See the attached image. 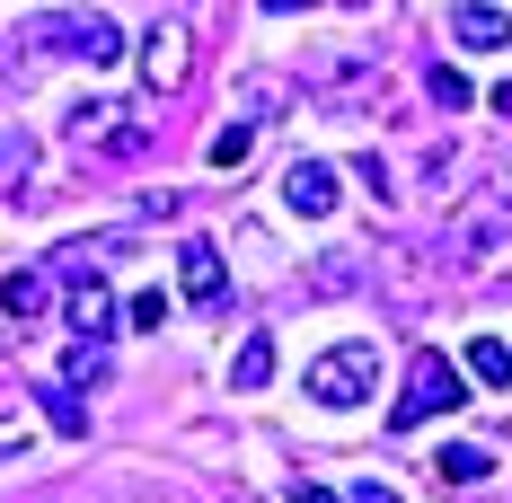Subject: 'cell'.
<instances>
[{"mask_svg":"<svg viewBox=\"0 0 512 503\" xmlns=\"http://www.w3.org/2000/svg\"><path fill=\"white\" fill-rule=\"evenodd\" d=\"M451 406H468V371L424 345V353L407 362V389H398V406H389V424L415 433V424H433V415H451Z\"/></svg>","mask_w":512,"mask_h":503,"instance_id":"cell-1","label":"cell"},{"mask_svg":"<svg viewBox=\"0 0 512 503\" xmlns=\"http://www.w3.org/2000/svg\"><path fill=\"white\" fill-rule=\"evenodd\" d=\"M371 389H380V353L371 345H336L301 371V398H318V406H362Z\"/></svg>","mask_w":512,"mask_h":503,"instance_id":"cell-2","label":"cell"},{"mask_svg":"<svg viewBox=\"0 0 512 503\" xmlns=\"http://www.w3.org/2000/svg\"><path fill=\"white\" fill-rule=\"evenodd\" d=\"M45 45H62V53H80L89 71H106V62L124 53V27H115L106 9H80V18H53V27H45Z\"/></svg>","mask_w":512,"mask_h":503,"instance_id":"cell-3","label":"cell"},{"mask_svg":"<svg viewBox=\"0 0 512 503\" xmlns=\"http://www.w3.org/2000/svg\"><path fill=\"white\" fill-rule=\"evenodd\" d=\"M283 203H292L301 221H327V212L345 203V186H336L327 159H292V168H283Z\"/></svg>","mask_w":512,"mask_h":503,"instance_id":"cell-4","label":"cell"},{"mask_svg":"<svg viewBox=\"0 0 512 503\" xmlns=\"http://www.w3.org/2000/svg\"><path fill=\"white\" fill-rule=\"evenodd\" d=\"M177 274H186V301L195 309L230 301V274H221V248H212V239H186V248H177Z\"/></svg>","mask_w":512,"mask_h":503,"instance_id":"cell-5","label":"cell"},{"mask_svg":"<svg viewBox=\"0 0 512 503\" xmlns=\"http://www.w3.org/2000/svg\"><path fill=\"white\" fill-rule=\"evenodd\" d=\"M71 327H80V345H98V336H115V301H106V283L80 265V283H71Z\"/></svg>","mask_w":512,"mask_h":503,"instance_id":"cell-6","label":"cell"},{"mask_svg":"<svg viewBox=\"0 0 512 503\" xmlns=\"http://www.w3.org/2000/svg\"><path fill=\"white\" fill-rule=\"evenodd\" d=\"M451 36L477 45V53H504L512 45V18H504V9H486V0H460V9H451Z\"/></svg>","mask_w":512,"mask_h":503,"instance_id":"cell-7","label":"cell"},{"mask_svg":"<svg viewBox=\"0 0 512 503\" xmlns=\"http://www.w3.org/2000/svg\"><path fill=\"white\" fill-rule=\"evenodd\" d=\"M45 309H53V283L36 274V265L0 274V318H18V327H27V318H45Z\"/></svg>","mask_w":512,"mask_h":503,"instance_id":"cell-8","label":"cell"},{"mask_svg":"<svg viewBox=\"0 0 512 503\" xmlns=\"http://www.w3.org/2000/svg\"><path fill=\"white\" fill-rule=\"evenodd\" d=\"M142 80H151V89H177V80H186V36H177V27H151V36H142Z\"/></svg>","mask_w":512,"mask_h":503,"instance_id":"cell-9","label":"cell"},{"mask_svg":"<svg viewBox=\"0 0 512 503\" xmlns=\"http://www.w3.org/2000/svg\"><path fill=\"white\" fill-rule=\"evenodd\" d=\"M36 398H45V424H53V433H71V442H89V406L71 398V380H45Z\"/></svg>","mask_w":512,"mask_h":503,"instance_id":"cell-10","label":"cell"},{"mask_svg":"<svg viewBox=\"0 0 512 503\" xmlns=\"http://www.w3.org/2000/svg\"><path fill=\"white\" fill-rule=\"evenodd\" d=\"M265 380H274V336H265V327H256L248 345H239V362H230V389H239V398H248V389H265Z\"/></svg>","mask_w":512,"mask_h":503,"instance_id":"cell-11","label":"cell"},{"mask_svg":"<svg viewBox=\"0 0 512 503\" xmlns=\"http://www.w3.org/2000/svg\"><path fill=\"white\" fill-rule=\"evenodd\" d=\"M433 477H442V486H486V477H495V459L477 451V442H451V451L433 459Z\"/></svg>","mask_w":512,"mask_h":503,"instance_id":"cell-12","label":"cell"},{"mask_svg":"<svg viewBox=\"0 0 512 503\" xmlns=\"http://www.w3.org/2000/svg\"><path fill=\"white\" fill-rule=\"evenodd\" d=\"M468 380H477V389H512V345L504 336H477V345H468Z\"/></svg>","mask_w":512,"mask_h":503,"instance_id":"cell-13","label":"cell"},{"mask_svg":"<svg viewBox=\"0 0 512 503\" xmlns=\"http://www.w3.org/2000/svg\"><path fill=\"white\" fill-rule=\"evenodd\" d=\"M248 151H256V133H248V124H230V133H212V168H239Z\"/></svg>","mask_w":512,"mask_h":503,"instance_id":"cell-14","label":"cell"},{"mask_svg":"<svg viewBox=\"0 0 512 503\" xmlns=\"http://www.w3.org/2000/svg\"><path fill=\"white\" fill-rule=\"evenodd\" d=\"M168 309H177V301H168L159 283H151V292H133V327H151V336H159V327H168Z\"/></svg>","mask_w":512,"mask_h":503,"instance_id":"cell-15","label":"cell"},{"mask_svg":"<svg viewBox=\"0 0 512 503\" xmlns=\"http://www.w3.org/2000/svg\"><path fill=\"white\" fill-rule=\"evenodd\" d=\"M433 106H468V80H460V71H433Z\"/></svg>","mask_w":512,"mask_h":503,"instance_id":"cell-16","label":"cell"},{"mask_svg":"<svg viewBox=\"0 0 512 503\" xmlns=\"http://www.w3.org/2000/svg\"><path fill=\"white\" fill-rule=\"evenodd\" d=\"M354 503H398V486H380V477H362V486H354Z\"/></svg>","mask_w":512,"mask_h":503,"instance_id":"cell-17","label":"cell"},{"mask_svg":"<svg viewBox=\"0 0 512 503\" xmlns=\"http://www.w3.org/2000/svg\"><path fill=\"white\" fill-rule=\"evenodd\" d=\"M292 503H336V495H327V486H292Z\"/></svg>","mask_w":512,"mask_h":503,"instance_id":"cell-18","label":"cell"},{"mask_svg":"<svg viewBox=\"0 0 512 503\" xmlns=\"http://www.w3.org/2000/svg\"><path fill=\"white\" fill-rule=\"evenodd\" d=\"M265 9H309V0H265Z\"/></svg>","mask_w":512,"mask_h":503,"instance_id":"cell-19","label":"cell"}]
</instances>
